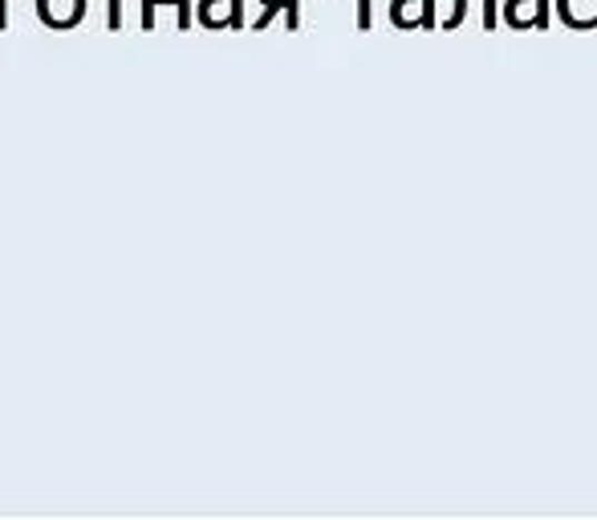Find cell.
I'll list each match as a JSON object with an SVG mask.
<instances>
[{"instance_id": "11", "label": "cell", "mask_w": 597, "mask_h": 520, "mask_svg": "<svg viewBox=\"0 0 597 520\" xmlns=\"http://www.w3.org/2000/svg\"><path fill=\"white\" fill-rule=\"evenodd\" d=\"M9 24V0H0V29Z\"/></svg>"}, {"instance_id": "2", "label": "cell", "mask_w": 597, "mask_h": 520, "mask_svg": "<svg viewBox=\"0 0 597 520\" xmlns=\"http://www.w3.org/2000/svg\"><path fill=\"white\" fill-rule=\"evenodd\" d=\"M390 21L402 29H431L435 0H390Z\"/></svg>"}, {"instance_id": "3", "label": "cell", "mask_w": 597, "mask_h": 520, "mask_svg": "<svg viewBox=\"0 0 597 520\" xmlns=\"http://www.w3.org/2000/svg\"><path fill=\"white\" fill-rule=\"evenodd\" d=\"M37 12L49 29H73L86 17V0H37Z\"/></svg>"}, {"instance_id": "10", "label": "cell", "mask_w": 597, "mask_h": 520, "mask_svg": "<svg viewBox=\"0 0 597 520\" xmlns=\"http://www.w3.org/2000/svg\"><path fill=\"white\" fill-rule=\"evenodd\" d=\"M358 29H370V0H358Z\"/></svg>"}, {"instance_id": "1", "label": "cell", "mask_w": 597, "mask_h": 520, "mask_svg": "<svg viewBox=\"0 0 597 520\" xmlns=\"http://www.w3.org/2000/svg\"><path fill=\"white\" fill-rule=\"evenodd\" d=\"M504 21L513 29H545L549 24V0H508L504 4Z\"/></svg>"}, {"instance_id": "9", "label": "cell", "mask_w": 597, "mask_h": 520, "mask_svg": "<svg viewBox=\"0 0 597 520\" xmlns=\"http://www.w3.org/2000/svg\"><path fill=\"white\" fill-rule=\"evenodd\" d=\"M142 29H155V0H142Z\"/></svg>"}, {"instance_id": "7", "label": "cell", "mask_w": 597, "mask_h": 520, "mask_svg": "<svg viewBox=\"0 0 597 520\" xmlns=\"http://www.w3.org/2000/svg\"><path fill=\"white\" fill-rule=\"evenodd\" d=\"M159 4H176V9H179V29H188V24H191V0H155V9H159Z\"/></svg>"}, {"instance_id": "5", "label": "cell", "mask_w": 597, "mask_h": 520, "mask_svg": "<svg viewBox=\"0 0 597 520\" xmlns=\"http://www.w3.org/2000/svg\"><path fill=\"white\" fill-rule=\"evenodd\" d=\"M557 12L569 29H597V0H557Z\"/></svg>"}, {"instance_id": "6", "label": "cell", "mask_w": 597, "mask_h": 520, "mask_svg": "<svg viewBox=\"0 0 597 520\" xmlns=\"http://www.w3.org/2000/svg\"><path fill=\"white\" fill-rule=\"evenodd\" d=\"M260 4H265V12L252 21V29H269V21L281 9H285V24H289V29H297V24H301V17H297V0H260Z\"/></svg>"}, {"instance_id": "8", "label": "cell", "mask_w": 597, "mask_h": 520, "mask_svg": "<svg viewBox=\"0 0 597 520\" xmlns=\"http://www.w3.org/2000/svg\"><path fill=\"white\" fill-rule=\"evenodd\" d=\"M110 4V12H106V24L110 29H122V0H106Z\"/></svg>"}, {"instance_id": "4", "label": "cell", "mask_w": 597, "mask_h": 520, "mask_svg": "<svg viewBox=\"0 0 597 520\" xmlns=\"http://www.w3.org/2000/svg\"><path fill=\"white\" fill-rule=\"evenodd\" d=\"M199 21L208 29H240L245 12H240V0H199Z\"/></svg>"}]
</instances>
